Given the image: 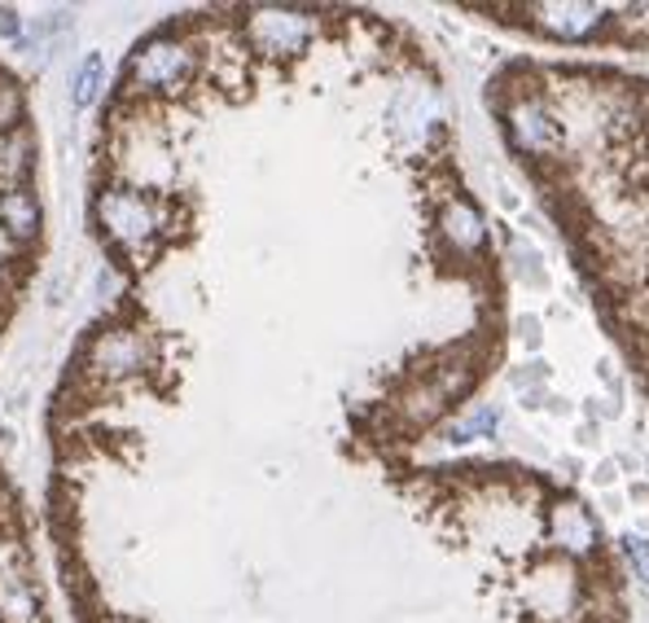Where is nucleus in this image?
I'll use <instances>...</instances> for the list:
<instances>
[]
</instances>
